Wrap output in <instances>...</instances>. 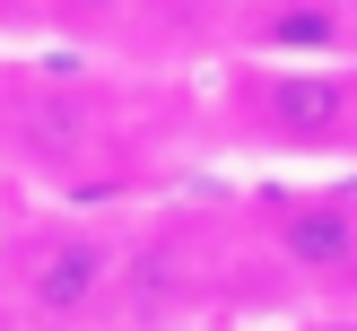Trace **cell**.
<instances>
[{"label": "cell", "mask_w": 357, "mask_h": 331, "mask_svg": "<svg viewBox=\"0 0 357 331\" xmlns=\"http://www.w3.org/2000/svg\"><path fill=\"white\" fill-rule=\"evenodd\" d=\"M253 253V236L209 226L201 209H149L131 226V261H122V288H114V314L105 323H131V331H183L192 314H209L218 296H236L227 261Z\"/></svg>", "instance_id": "obj_3"}, {"label": "cell", "mask_w": 357, "mask_h": 331, "mask_svg": "<svg viewBox=\"0 0 357 331\" xmlns=\"http://www.w3.org/2000/svg\"><path fill=\"white\" fill-rule=\"evenodd\" d=\"M218 122L253 157H349L357 148V61H227Z\"/></svg>", "instance_id": "obj_2"}, {"label": "cell", "mask_w": 357, "mask_h": 331, "mask_svg": "<svg viewBox=\"0 0 357 331\" xmlns=\"http://www.w3.org/2000/svg\"><path fill=\"white\" fill-rule=\"evenodd\" d=\"M139 218H105V209H61V218H26L0 253H9V323L17 331H96L114 314L122 261H131Z\"/></svg>", "instance_id": "obj_1"}, {"label": "cell", "mask_w": 357, "mask_h": 331, "mask_svg": "<svg viewBox=\"0 0 357 331\" xmlns=\"http://www.w3.org/2000/svg\"><path fill=\"white\" fill-rule=\"evenodd\" d=\"M227 61H357V0H227Z\"/></svg>", "instance_id": "obj_6"}, {"label": "cell", "mask_w": 357, "mask_h": 331, "mask_svg": "<svg viewBox=\"0 0 357 331\" xmlns=\"http://www.w3.org/2000/svg\"><path fill=\"white\" fill-rule=\"evenodd\" d=\"M296 331H357V305L349 314H314V323H296Z\"/></svg>", "instance_id": "obj_9"}, {"label": "cell", "mask_w": 357, "mask_h": 331, "mask_svg": "<svg viewBox=\"0 0 357 331\" xmlns=\"http://www.w3.org/2000/svg\"><path fill=\"white\" fill-rule=\"evenodd\" d=\"M131 9H149V0H44V26L52 35H96L114 17H131Z\"/></svg>", "instance_id": "obj_7"}, {"label": "cell", "mask_w": 357, "mask_h": 331, "mask_svg": "<svg viewBox=\"0 0 357 331\" xmlns=\"http://www.w3.org/2000/svg\"><path fill=\"white\" fill-rule=\"evenodd\" d=\"M44 26V0H0V35H35Z\"/></svg>", "instance_id": "obj_8"}, {"label": "cell", "mask_w": 357, "mask_h": 331, "mask_svg": "<svg viewBox=\"0 0 357 331\" xmlns=\"http://www.w3.org/2000/svg\"><path fill=\"white\" fill-rule=\"evenodd\" d=\"M0 157L35 183H70L105 157V87L70 70L0 61Z\"/></svg>", "instance_id": "obj_5"}, {"label": "cell", "mask_w": 357, "mask_h": 331, "mask_svg": "<svg viewBox=\"0 0 357 331\" xmlns=\"http://www.w3.org/2000/svg\"><path fill=\"white\" fill-rule=\"evenodd\" d=\"M244 236L288 296H323V314L357 305V192L261 183V192H244Z\"/></svg>", "instance_id": "obj_4"}]
</instances>
